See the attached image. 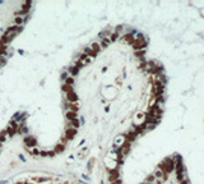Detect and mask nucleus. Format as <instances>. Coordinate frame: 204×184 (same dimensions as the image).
Masks as SVG:
<instances>
[{
	"mask_svg": "<svg viewBox=\"0 0 204 184\" xmlns=\"http://www.w3.org/2000/svg\"><path fill=\"white\" fill-rule=\"evenodd\" d=\"M22 31H23V26H22V27H18V26H11V27L7 28V31H4L3 37L0 39V45L8 46L11 41L14 40V37L18 36Z\"/></svg>",
	"mask_w": 204,
	"mask_h": 184,
	"instance_id": "nucleus-1",
	"label": "nucleus"
},
{
	"mask_svg": "<svg viewBox=\"0 0 204 184\" xmlns=\"http://www.w3.org/2000/svg\"><path fill=\"white\" fill-rule=\"evenodd\" d=\"M133 47L135 49V51L138 50H143V49L147 46V40L144 39V36H143L142 33H136V37H135V41H134L133 43Z\"/></svg>",
	"mask_w": 204,
	"mask_h": 184,
	"instance_id": "nucleus-2",
	"label": "nucleus"
},
{
	"mask_svg": "<svg viewBox=\"0 0 204 184\" xmlns=\"http://www.w3.org/2000/svg\"><path fill=\"white\" fill-rule=\"evenodd\" d=\"M63 109L64 111H74V113H78V109H79V102H75V104H73V102H68V101H64L63 104Z\"/></svg>",
	"mask_w": 204,
	"mask_h": 184,
	"instance_id": "nucleus-3",
	"label": "nucleus"
},
{
	"mask_svg": "<svg viewBox=\"0 0 204 184\" xmlns=\"http://www.w3.org/2000/svg\"><path fill=\"white\" fill-rule=\"evenodd\" d=\"M23 142H24V145H26V147L27 148H34L37 146V139L34 138L33 136H26L24 137V139H23Z\"/></svg>",
	"mask_w": 204,
	"mask_h": 184,
	"instance_id": "nucleus-4",
	"label": "nucleus"
},
{
	"mask_svg": "<svg viewBox=\"0 0 204 184\" xmlns=\"http://www.w3.org/2000/svg\"><path fill=\"white\" fill-rule=\"evenodd\" d=\"M78 134V129H73V128H66L65 130V134H64V137H65L68 141H73L74 139V137Z\"/></svg>",
	"mask_w": 204,
	"mask_h": 184,
	"instance_id": "nucleus-5",
	"label": "nucleus"
},
{
	"mask_svg": "<svg viewBox=\"0 0 204 184\" xmlns=\"http://www.w3.org/2000/svg\"><path fill=\"white\" fill-rule=\"evenodd\" d=\"M113 33V31L111 30V28H106V30H103L102 32H100V33L97 35V39L98 41L100 40H103V39H110V36Z\"/></svg>",
	"mask_w": 204,
	"mask_h": 184,
	"instance_id": "nucleus-6",
	"label": "nucleus"
},
{
	"mask_svg": "<svg viewBox=\"0 0 204 184\" xmlns=\"http://www.w3.org/2000/svg\"><path fill=\"white\" fill-rule=\"evenodd\" d=\"M125 137H124V134H121V136H119V137H116L115 138V142H113V147H115V150H119V148L121 147L122 145L125 143Z\"/></svg>",
	"mask_w": 204,
	"mask_h": 184,
	"instance_id": "nucleus-7",
	"label": "nucleus"
},
{
	"mask_svg": "<svg viewBox=\"0 0 204 184\" xmlns=\"http://www.w3.org/2000/svg\"><path fill=\"white\" fill-rule=\"evenodd\" d=\"M66 101L68 102H73V104H75V102H78V100H79V97H78V95L74 92H69V93H66Z\"/></svg>",
	"mask_w": 204,
	"mask_h": 184,
	"instance_id": "nucleus-8",
	"label": "nucleus"
},
{
	"mask_svg": "<svg viewBox=\"0 0 204 184\" xmlns=\"http://www.w3.org/2000/svg\"><path fill=\"white\" fill-rule=\"evenodd\" d=\"M121 40L125 41L126 43H129V45H133L134 41H135V36H134V35H132V33H125L124 36L121 37Z\"/></svg>",
	"mask_w": 204,
	"mask_h": 184,
	"instance_id": "nucleus-9",
	"label": "nucleus"
},
{
	"mask_svg": "<svg viewBox=\"0 0 204 184\" xmlns=\"http://www.w3.org/2000/svg\"><path fill=\"white\" fill-rule=\"evenodd\" d=\"M66 128H73V129H79V128H80L79 119H74V120L68 121V123H66Z\"/></svg>",
	"mask_w": 204,
	"mask_h": 184,
	"instance_id": "nucleus-10",
	"label": "nucleus"
},
{
	"mask_svg": "<svg viewBox=\"0 0 204 184\" xmlns=\"http://www.w3.org/2000/svg\"><path fill=\"white\" fill-rule=\"evenodd\" d=\"M79 70H80V69L77 68L75 65H70V67L68 68V70H66V72L69 73V75H70V77L74 78V77H77V75L79 74Z\"/></svg>",
	"mask_w": 204,
	"mask_h": 184,
	"instance_id": "nucleus-11",
	"label": "nucleus"
},
{
	"mask_svg": "<svg viewBox=\"0 0 204 184\" xmlns=\"http://www.w3.org/2000/svg\"><path fill=\"white\" fill-rule=\"evenodd\" d=\"M119 179V171L116 170H110L109 171V182L110 183H112V182H115V180H117Z\"/></svg>",
	"mask_w": 204,
	"mask_h": 184,
	"instance_id": "nucleus-12",
	"label": "nucleus"
},
{
	"mask_svg": "<svg viewBox=\"0 0 204 184\" xmlns=\"http://www.w3.org/2000/svg\"><path fill=\"white\" fill-rule=\"evenodd\" d=\"M82 52H83L84 55H88V56H92V58H96V56H97V54H96V52H93V50L91 49V46H86V47L83 49V51H82Z\"/></svg>",
	"mask_w": 204,
	"mask_h": 184,
	"instance_id": "nucleus-13",
	"label": "nucleus"
},
{
	"mask_svg": "<svg viewBox=\"0 0 204 184\" xmlns=\"http://www.w3.org/2000/svg\"><path fill=\"white\" fill-rule=\"evenodd\" d=\"M65 118L68 119V121L74 120V119H78V113H74V111H66V113H65Z\"/></svg>",
	"mask_w": 204,
	"mask_h": 184,
	"instance_id": "nucleus-14",
	"label": "nucleus"
},
{
	"mask_svg": "<svg viewBox=\"0 0 204 184\" xmlns=\"http://www.w3.org/2000/svg\"><path fill=\"white\" fill-rule=\"evenodd\" d=\"M91 49L93 50V52H96V54H100L101 50H102V47H101L100 43H98V41H96V42L92 43V45H91Z\"/></svg>",
	"mask_w": 204,
	"mask_h": 184,
	"instance_id": "nucleus-15",
	"label": "nucleus"
},
{
	"mask_svg": "<svg viewBox=\"0 0 204 184\" xmlns=\"http://www.w3.org/2000/svg\"><path fill=\"white\" fill-rule=\"evenodd\" d=\"M54 151H55V153H63L65 151V145L64 143H57Z\"/></svg>",
	"mask_w": 204,
	"mask_h": 184,
	"instance_id": "nucleus-16",
	"label": "nucleus"
},
{
	"mask_svg": "<svg viewBox=\"0 0 204 184\" xmlns=\"http://www.w3.org/2000/svg\"><path fill=\"white\" fill-rule=\"evenodd\" d=\"M61 91L66 95V93H69V92H74V88H73L72 86H66L65 83H63L61 84Z\"/></svg>",
	"mask_w": 204,
	"mask_h": 184,
	"instance_id": "nucleus-17",
	"label": "nucleus"
},
{
	"mask_svg": "<svg viewBox=\"0 0 204 184\" xmlns=\"http://www.w3.org/2000/svg\"><path fill=\"white\" fill-rule=\"evenodd\" d=\"M98 43L101 45L102 49H106L107 46L111 43V41H110V39H103V40H100V41H98Z\"/></svg>",
	"mask_w": 204,
	"mask_h": 184,
	"instance_id": "nucleus-18",
	"label": "nucleus"
},
{
	"mask_svg": "<svg viewBox=\"0 0 204 184\" xmlns=\"http://www.w3.org/2000/svg\"><path fill=\"white\" fill-rule=\"evenodd\" d=\"M5 132H7V134H8V137H13L14 134L17 133V130L14 129V128H11L10 125H8L7 127V129H5Z\"/></svg>",
	"mask_w": 204,
	"mask_h": 184,
	"instance_id": "nucleus-19",
	"label": "nucleus"
},
{
	"mask_svg": "<svg viewBox=\"0 0 204 184\" xmlns=\"http://www.w3.org/2000/svg\"><path fill=\"white\" fill-rule=\"evenodd\" d=\"M18 133H19V134H24V136H28V133H30V128L26 127V125H23V127L19 128Z\"/></svg>",
	"mask_w": 204,
	"mask_h": 184,
	"instance_id": "nucleus-20",
	"label": "nucleus"
},
{
	"mask_svg": "<svg viewBox=\"0 0 204 184\" xmlns=\"http://www.w3.org/2000/svg\"><path fill=\"white\" fill-rule=\"evenodd\" d=\"M144 183H147V184H156V178H154V175H153V174L148 175Z\"/></svg>",
	"mask_w": 204,
	"mask_h": 184,
	"instance_id": "nucleus-21",
	"label": "nucleus"
},
{
	"mask_svg": "<svg viewBox=\"0 0 204 184\" xmlns=\"http://www.w3.org/2000/svg\"><path fill=\"white\" fill-rule=\"evenodd\" d=\"M14 26L22 27L23 26V17H15V18H14Z\"/></svg>",
	"mask_w": 204,
	"mask_h": 184,
	"instance_id": "nucleus-22",
	"label": "nucleus"
},
{
	"mask_svg": "<svg viewBox=\"0 0 204 184\" xmlns=\"http://www.w3.org/2000/svg\"><path fill=\"white\" fill-rule=\"evenodd\" d=\"M64 83H65L66 86H72V87H73V86H74V83H75V79H74L73 77H70V75H69V77L66 78V81L64 82Z\"/></svg>",
	"mask_w": 204,
	"mask_h": 184,
	"instance_id": "nucleus-23",
	"label": "nucleus"
},
{
	"mask_svg": "<svg viewBox=\"0 0 204 184\" xmlns=\"http://www.w3.org/2000/svg\"><path fill=\"white\" fill-rule=\"evenodd\" d=\"M68 77H69V73L66 72V70H64V72H63V73H61V74H60V81H61V82H63V83H64V82L66 81V78H68Z\"/></svg>",
	"mask_w": 204,
	"mask_h": 184,
	"instance_id": "nucleus-24",
	"label": "nucleus"
},
{
	"mask_svg": "<svg viewBox=\"0 0 204 184\" xmlns=\"http://www.w3.org/2000/svg\"><path fill=\"white\" fill-rule=\"evenodd\" d=\"M117 39H120V35L116 33V32H113L111 36H110V41H111V42H115V41H117Z\"/></svg>",
	"mask_w": 204,
	"mask_h": 184,
	"instance_id": "nucleus-25",
	"label": "nucleus"
},
{
	"mask_svg": "<svg viewBox=\"0 0 204 184\" xmlns=\"http://www.w3.org/2000/svg\"><path fill=\"white\" fill-rule=\"evenodd\" d=\"M36 182L37 183H46V182H50V179L46 176H42V178H36Z\"/></svg>",
	"mask_w": 204,
	"mask_h": 184,
	"instance_id": "nucleus-26",
	"label": "nucleus"
},
{
	"mask_svg": "<svg viewBox=\"0 0 204 184\" xmlns=\"http://www.w3.org/2000/svg\"><path fill=\"white\" fill-rule=\"evenodd\" d=\"M40 152H41V150H38V148H32L31 150V153L33 155V156H40Z\"/></svg>",
	"mask_w": 204,
	"mask_h": 184,
	"instance_id": "nucleus-27",
	"label": "nucleus"
},
{
	"mask_svg": "<svg viewBox=\"0 0 204 184\" xmlns=\"http://www.w3.org/2000/svg\"><path fill=\"white\" fill-rule=\"evenodd\" d=\"M7 60H8V59H7L5 56H0V68H3V67L7 64Z\"/></svg>",
	"mask_w": 204,
	"mask_h": 184,
	"instance_id": "nucleus-28",
	"label": "nucleus"
},
{
	"mask_svg": "<svg viewBox=\"0 0 204 184\" xmlns=\"http://www.w3.org/2000/svg\"><path fill=\"white\" fill-rule=\"evenodd\" d=\"M93 161H94V160H93V159H91L88 162H87V169H88V171H92V168H93Z\"/></svg>",
	"mask_w": 204,
	"mask_h": 184,
	"instance_id": "nucleus-29",
	"label": "nucleus"
},
{
	"mask_svg": "<svg viewBox=\"0 0 204 184\" xmlns=\"http://www.w3.org/2000/svg\"><path fill=\"white\" fill-rule=\"evenodd\" d=\"M135 55L138 58H140V60H144L143 59V55H144V50H138V51H135Z\"/></svg>",
	"mask_w": 204,
	"mask_h": 184,
	"instance_id": "nucleus-30",
	"label": "nucleus"
},
{
	"mask_svg": "<svg viewBox=\"0 0 204 184\" xmlns=\"http://www.w3.org/2000/svg\"><path fill=\"white\" fill-rule=\"evenodd\" d=\"M19 116H20V111H17V113H14V115L11 116V120H14V121H17L19 119Z\"/></svg>",
	"mask_w": 204,
	"mask_h": 184,
	"instance_id": "nucleus-31",
	"label": "nucleus"
},
{
	"mask_svg": "<svg viewBox=\"0 0 204 184\" xmlns=\"http://www.w3.org/2000/svg\"><path fill=\"white\" fill-rule=\"evenodd\" d=\"M82 178H83V180H84L86 183H91V178H89V175L83 174V175H82Z\"/></svg>",
	"mask_w": 204,
	"mask_h": 184,
	"instance_id": "nucleus-32",
	"label": "nucleus"
},
{
	"mask_svg": "<svg viewBox=\"0 0 204 184\" xmlns=\"http://www.w3.org/2000/svg\"><path fill=\"white\" fill-rule=\"evenodd\" d=\"M30 18H31V13H30V14H27V16H24V17H23V24H26V23H27L28 20H30Z\"/></svg>",
	"mask_w": 204,
	"mask_h": 184,
	"instance_id": "nucleus-33",
	"label": "nucleus"
},
{
	"mask_svg": "<svg viewBox=\"0 0 204 184\" xmlns=\"http://www.w3.org/2000/svg\"><path fill=\"white\" fill-rule=\"evenodd\" d=\"M79 123H80V125H84V124H86V119H84L83 115L79 116Z\"/></svg>",
	"mask_w": 204,
	"mask_h": 184,
	"instance_id": "nucleus-34",
	"label": "nucleus"
},
{
	"mask_svg": "<svg viewBox=\"0 0 204 184\" xmlns=\"http://www.w3.org/2000/svg\"><path fill=\"white\" fill-rule=\"evenodd\" d=\"M18 159H19L22 162H27V160H26V157L23 156V155H18Z\"/></svg>",
	"mask_w": 204,
	"mask_h": 184,
	"instance_id": "nucleus-35",
	"label": "nucleus"
},
{
	"mask_svg": "<svg viewBox=\"0 0 204 184\" xmlns=\"http://www.w3.org/2000/svg\"><path fill=\"white\" fill-rule=\"evenodd\" d=\"M55 155H56V153H55V151H47V156L49 157H54Z\"/></svg>",
	"mask_w": 204,
	"mask_h": 184,
	"instance_id": "nucleus-36",
	"label": "nucleus"
},
{
	"mask_svg": "<svg viewBox=\"0 0 204 184\" xmlns=\"http://www.w3.org/2000/svg\"><path fill=\"white\" fill-rule=\"evenodd\" d=\"M40 156H42V157H49V156H47V151H41V152H40Z\"/></svg>",
	"mask_w": 204,
	"mask_h": 184,
	"instance_id": "nucleus-37",
	"label": "nucleus"
},
{
	"mask_svg": "<svg viewBox=\"0 0 204 184\" xmlns=\"http://www.w3.org/2000/svg\"><path fill=\"white\" fill-rule=\"evenodd\" d=\"M17 51H18V54H19V55H24V50H23V49H18Z\"/></svg>",
	"mask_w": 204,
	"mask_h": 184,
	"instance_id": "nucleus-38",
	"label": "nucleus"
},
{
	"mask_svg": "<svg viewBox=\"0 0 204 184\" xmlns=\"http://www.w3.org/2000/svg\"><path fill=\"white\" fill-rule=\"evenodd\" d=\"M86 142H87L86 139H82V141L79 142V145H78V146H79V147H80V146H83V145H84V143H86Z\"/></svg>",
	"mask_w": 204,
	"mask_h": 184,
	"instance_id": "nucleus-39",
	"label": "nucleus"
},
{
	"mask_svg": "<svg viewBox=\"0 0 204 184\" xmlns=\"http://www.w3.org/2000/svg\"><path fill=\"white\" fill-rule=\"evenodd\" d=\"M87 150H88V147H83V148H82V150H80V153H83V152H86V151Z\"/></svg>",
	"mask_w": 204,
	"mask_h": 184,
	"instance_id": "nucleus-40",
	"label": "nucleus"
},
{
	"mask_svg": "<svg viewBox=\"0 0 204 184\" xmlns=\"http://www.w3.org/2000/svg\"><path fill=\"white\" fill-rule=\"evenodd\" d=\"M8 183H9L8 180H0V184H8Z\"/></svg>",
	"mask_w": 204,
	"mask_h": 184,
	"instance_id": "nucleus-41",
	"label": "nucleus"
},
{
	"mask_svg": "<svg viewBox=\"0 0 204 184\" xmlns=\"http://www.w3.org/2000/svg\"><path fill=\"white\" fill-rule=\"evenodd\" d=\"M105 111L109 113V111H110V106H106V107H105Z\"/></svg>",
	"mask_w": 204,
	"mask_h": 184,
	"instance_id": "nucleus-42",
	"label": "nucleus"
},
{
	"mask_svg": "<svg viewBox=\"0 0 204 184\" xmlns=\"http://www.w3.org/2000/svg\"><path fill=\"white\" fill-rule=\"evenodd\" d=\"M106 70H107V67H103V68H102V72L105 73V72H106Z\"/></svg>",
	"mask_w": 204,
	"mask_h": 184,
	"instance_id": "nucleus-43",
	"label": "nucleus"
},
{
	"mask_svg": "<svg viewBox=\"0 0 204 184\" xmlns=\"http://www.w3.org/2000/svg\"><path fill=\"white\" fill-rule=\"evenodd\" d=\"M3 4H4V1H0V5H3Z\"/></svg>",
	"mask_w": 204,
	"mask_h": 184,
	"instance_id": "nucleus-44",
	"label": "nucleus"
},
{
	"mask_svg": "<svg viewBox=\"0 0 204 184\" xmlns=\"http://www.w3.org/2000/svg\"><path fill=\"white\" fill-rule=\"evenodd\" d=\"M23 184H31V183H23Z\"/></svg>",
	"mask_w": 204,
	"mask_h": 184,
	"instance_id": "nucleus-45",
	"label": "nucleus"
},
{
	"mask_svg": "<svg viewBox=\"0 0 204 184\" xmlns=\"http://www.w3.org/2000/svg\"><path fill=\"white\" fill-rule=\"evenodd\" d=\"M101 184H105V183H103V182H101Z\"/></svg>",
	"mask_w": 204,
	"mask_h": 184,
	"instance_id": "nucleus-46",
	"label": "nucleus"
},
{
	"mask_svg": "<svg viewBox=\"0 0 204 184\" xmlns=\"http://www.w3.org/2000/svg\"><path fill=\"white\" fill-rule=\"evenodd\" d=\"M18 184H23V183H18Z\"/></svg>",
	"mask_w": 204,
	"mask_h": 184,
	"instance_id": "nucleus-47",
	"label": "nucleus"
}]
</instances>
